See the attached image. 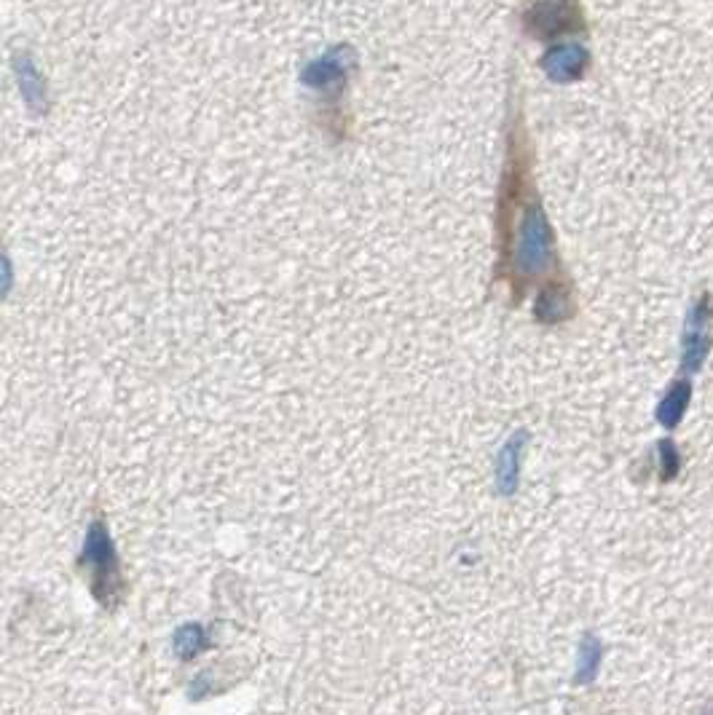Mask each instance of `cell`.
Returning a JSON list of instances; mask_svg holds the SVG:
<instances>
[{"mask_svg":"<svg viewBox=\"0 0 713 715\" xmlns=\"http://www.w3.org/2000/svg\"><path fill=\"white\" fill-rule=\"evenodd\" d=\"M518 223L499 228V268L496 274L510 276L515 298H521V282L545 274L558 266L553 247V231L539 207L537 191L531 185V153L521 121L510 126L507 137V164H504L502 193H499V217L496 223Z\"/></svg>","mask_w":713,"mask_h":715,"instance_id":"1","label":"cell"},{"mask_svg":"<svg viewBox=\"0 0 713 715\" xmlns=\"http://www.w3.org/2000/svg\"><path fill=\"white\" fill-rule=\"evenodd\" d=\"M526 33L534 38H553L558 33L582 30V11L577 0H534V6L523 17Z\"/></svg>","mask_w":713,"mask_h":715,"instance_id":"3","label":"cell"},{"mask_svg":"<svg viewBox=\"0 0 713 715\" xmlns=\"http://www.w3.org/2000/svg\"><path fill=\"white\" fill-rule=\"evenodd\" d=\"M657 453H660V480L671 483L681 472L679 450H676V445H673L671 440H663L657 445Z\"/></svg>","mask_w":713,"mask_h":715,"instance_id":"10","label":"cell"},{"mask_svg":"<svg viewBox=\"0 0 713 715\" xmlns=\"http://www.w3.org/2000/svg\"><path fill=\"white\" fill-rule=\"evenodd\" d=\"M713 308L708 298L697 300L687 319V333H684V351H681V365L687 373H697L703 367L705 357L713 346L711 335Z\"/></svg>","mask_w":713,"mask_h":715,"instance_id":"4","label":"cell"},{"mask_svg":"<svg viewBox=\"0 0 713 715\" xmlns=\"http://www.w3.org/2000/svg\"><path fill=\"white\" fill-rule=\"evenodd\" d=\"M172 646H175L177 657L191 659L207 646V632H204L199 624H183V627L175 632Z\"/></svg>","mask_w":713,"mask_h":715,"instance_id":"9","label":"cell"},{"mask_svg":"<svg viewBox=\"0 0 713 715\" xmlns=\"http://www.w3.org/2000/svg\"><path fill=\"white\" fill-rule=\"evenodd\" d=\"M689 400H692V383L689 381H676L671 389L665 391V397L657 405V421L665 429H676L681 424V418L687 413Z\"/></svg>","mask_w":713,"mask_h":715,"instance_id":"6","label":"cell"},{"mask_svg":"<svg viewBox=\"0 0 713 715\" xmlns=\"http://www.w3.org/2000/svg\"><path fill=\"white\" fill-rule=\"evenodd\" d=\"M81 566L89 571L94 598L100 600L102 606H116L121 595H124V579H121V571H118L116 549H113L108 528L100 520L89 525V531H86Z\"/></svg>","mask_w":713,"mask_h":715,"instance_id":"2","label":"cell"},{"mask_svg":"<svg viewBox=\"0 0 713 715\" xmlns=\"http://www.w3.org/2000/svg\"><path fill=\"white\" fill-rule=\"evenodd\" d=\"M601 659H604V646L598 641L593 632H588L582 641H579V651H577V675L574 681L577 683H590L598 675V667H601Z\"/></svg>","mask_w":713,"mask_h":715,"instance_id":"8","label":"cell"},{"mask_svg":"<svg viewBox=\"0 0 713 715\" xmlns=\"http://www.w3.org/2000/svg\"><path fill=\"white\" fill-rule=\"evenodd\" d=\"M529 442V434L515 432L510 440L504 442L499 456H496V488L502 496H512L518 491V477H521L523 448Z\"/></svg>","mask_w":713,"mask_h":715,"instance_id":"5","label":"cell"},{"mask_svg":"<svg viewBox=\"0 0 713 715\" xmlns=\"http://www.w3.org/2000/svg\"><path fill=\"white\" fill-rule=\"evenodd\" d=\"M571 314H574V300H571L569 290H566L563 284H553V287H547V290L542 292V298H539V306H537L539 322L555 325V322L569 319Z\"/></svg>","mask_w":713,"mask_h":715,"instance_id":"7","label":"cell"}]
</instances>
